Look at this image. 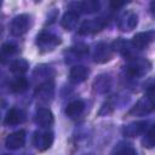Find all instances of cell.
Returning a JSON list of instances; mask_svg holds the SVG:
<instances>
[{
    "label": "cell",
    "mask_w": 155,
    "mask_h": 155,
    "mask_svg": "<svg viewBox=\"0 0 155 155\" xmlns=\"http://www.w3.org/2000/svg\"><path fill=\"white\" fill-rule=\"evenodd\" d=\"M28 80L23 76H17L15 79H12L10 82H8V87L12 92L15 93H21V92H24L27 88H28Z\"/></svg>",
    "instance_id": "ffe728a7"
},
{
    "label": "cell",
    "mask_w": 155,
    "mask_h": 155,
    "mask_svg": "<svg viewBox=\"0 0 155 155\" xmlns=\"http://www.w3.org/2000/svg\"><path fill=\"white\" fill-rule=\"evenodd\" d=\"M147 128V121H134L122 128V133L126 137H137L142 134Z\"/></svg>",
    "instance_id": "9a60e30c"
},
{
    "label": "cell",
    "mask_w": 155,
    "mask_h": 155,
    "mask_svg": "<svg viewBox=\"0 0 155 155\" xmlns=\"http://www.w3.org/2000/svg\"><path fill=\"white\" fill-rule=\"evenodd\" d=\"M109 85H110V80H109V76L107 75H99L96 80H94V90L98 91V92H105L108 88H109Z\"/></svg>",
    "instance_id": "603a6c76"
},
{
    "label": "cell",
    "mask_w": 155,
    "mask_h": 155,
    "mask_svg": "<svg viewBox=\"0 0 155 155\" xmlns=\"http://www.w3.org/2000/svg\"><path fill=\"white\" fill-rule=\"evenodd\" d=\"M35 96L40 101H48L53 96V85L51 82H45L40 85L35 92Z\"/></svg>",
    "instance_id": "d6986e66"
},
{
    "label": "cell",
    "mask_w": 155,
    "mask_h": 155,
    "mask_svg": "<svg viewBox=\"0 0 155 155\" xmlns=\"http://www.w3.org/2000/svg\"><path fill=\"white\" fill-rule=\"evenodd\" d=\"M107 22L103 18H92L85 21L80 28H79V34L82 35H88V34H94L97 31H101L105 27Z\"/></svg>",
    "instance_id": "277c9868"
},
{
    "label": "cell",
    "mask_w": 155,
    "mask_h": 155,
    "mask_svg": "<svg viewBox=\"0 0 155 155\" xmlns=\"http://www.w3.org/2000/svg\"><path fill=\"white\" fill-rule=\"evenodd\" d=\"M142 143H143V147H145V148H154L155 147V125L147 132Z\"/></svg>",
    "instance_id": "cb8c5ba5"
},
{
    "label": "cell",
    "mask_w": 155,
    "mask_h": 155,
    "mask_svg": "<svg viewBox=\"0 0 155 155\" xmlns=\"http://www.w3.org/2000/svg\"><path fill=\"white\" fill-rule=\"evenodd\" d=\"M54 121L53 114L50 109L47 108H39L36 114H35V122L40 127H50Z\"/></svg>",
    "instance_id": "5bb4252c"
},
{
    "label": "cell",
    "mask_w": 155,
    "mask_h": 155,
    "mask_svg": "<svg viewBox=\"0 0 155 155\" xmlns=\"http://www.w3.org/2000/svg\"><path fill=\"white\" fill-rule=\"evenodd\" d=\"M125 4H126L125 1H111V2H110V6H111L113 8H115V10H116V8L121 7V6H124Z\"/></svg>",
    "instance_id": "4316f807"
},
{
    "label": "cell",
    "mask_w": 155,
    "mask_h": 155,
    "mask_svg": "<svg viewBox=\"0 0 155 155\" xmlns=\"http://www.w3.org/2000/svg\"><path fill=\"white\" fill-rule=\"evenodd\" d=\"M113 47L109 44L101 42L96 46L94 53H93V61L96 63H105L111 59L113 57Z\"/></svg>",
    "instance_id": "ba28073f"
},
{
    "label": "cell",
    "mask_w": 155,
    "mask_h": 155,
    "mask_svg": "<svg viewBox=\"0 0 155 155\" xmlns=\"http://www.w3.org/2000/svg\"><path fill=\"white\" fill-rule=\"evenodd\" d=\"M150 10H151V13L155 16V1H153V2L150 4Z\"/></svg>",
    "instance_id": "83f0119b"
},
{
    "label": "cell",
    "mask_w": 155,
    "mask_h": 155,
    "mask_svg": "<svg viewBox=\"0 0 155 155\" xmlns=\"http://www.w3.org/2000/svg\"><path fill=\"white\" fill-rule=\"evenodd\" d=\"M61 38L51 34V33H41L36 38V46L39 47L40 51L42 52H48L53 51L59 44H61Z\"/></svg>",
    "instance_id": "7a4b0ae2"
},
{
    "label": "cell",
    "mask_w": 155,
    "mask_h": 155,
    "mask_svg": "<svg viewBox=\"0 0 155 155\" xmlns=\"http://www.w3.org/2000/svg\"><path fill=\"white\" fill-rule=\"evenodd\" d=\"M30 25H31V17L27 13H22V15L16 16L12 19V22L10 24V30H11L12 35L21 36L29 30Z\"/></svg>",
    "instance_id": "6da1fadb"
},
{
    "label": "cell",
    "mask_w": 155,
    "mask_h": 155,
    "mask_svg": "<svg viewBox=\"0 0 155 155\" xmlns=\"http://www.w3.org/2000/svg\"><path fill=\"white\" fill-rule=\"evenodd\" d=\"M153 41H155V30H147V31H140L137 33L131 42L137 50H144L147 48Z\"/></svg>",
    "instance_id": "5b68a950"
},
{
    "label": "cell",
    "mask_w": 155,
    "mask_h": 155,
    "mask_svg": "<svg viewBox=\"0 0 155 155\" xmlns=\"http://www.w3.org/2000/svg\"><path fill=\"white\" fill-rule=\"evenodd\" d=\"M24 143H25V132L22 130L10 133L5 139L6 148L11 149V150H17V149L22 148L24 145Z\"/></svg>",
    "instance_id": "30bf717a"
},
{
    "label": "cell",
    "mask_w": 155,
    "mask_h": 155,
    "mask_svg": "<svg viewBox=\"0 0 155 155\" xmlns=\"http://www.w3.org/2000/svg\"><path fill=\"white\" fill-rule=\"evenodd\" d=\"M17 51V46L15 44H11V42H6L1 46V57H2V61H5L7 57L15 54Z\"/></svg>",
    "instance_id": "d4e9b609"
},
{
    "label": "cell",
    "mask_w": 155,
    "mask_h": 155,
    "mask_svg": "<svg viewBox=\"0 0 155 155\" xmlns=\"http://www.w3.org/2000/svg\"><path fill=\"white\" fill-rule=\"evenodd\" d=\"M138 24V16L133 12V11H127L125 12L120 19H119V29H121L122 31H130L132 29H134Z\"/></svg>",
    "instance_id": "8fae6325"
},
{
    "label": "cell",
    "mask_w": 155,
    "mask_h": 155,
    "mask_svg": "<svg viewBox=\"0 0 155 155\" xmlns=\"http://www.w3.org/2000/svg\"><path fill=\"white\" fill-rule=\"evenodd\" d=\"M85 109V103L80 99H75L73 102H70L67 108H65V114L67 116H69L70 119H75L79 115H81V113Z\"/></svg>",
    "instance_id": "e0dca14e"
},
{
    "label": "cell",
    "mask_w": 155,
    "mask_h": 155,
    "mask_svg": "<svg viewBox=\"0 0 155 155\" xmlns=\"http://www.w3.org/2000/svg\"><path fill=\"white\" fill-rule=\"evenodd\" d=\"M127 73L131 76L140 78L151 69V63L145 58H133L127 65Z\"/></svg>",
    "instance_id": "3957f363"
},
{
    "label": "cell",
    "mask_w": 155,
    "mask_h": 155,
    "mask_svg": "<svg viewBox=\"0 0 155 155\" xmlns=\"http://www.w3.org/2000/svg\"><path fill=\"white\" fill-rule=\"evenodd\" d=\"M78 21H79V13L74 12V11H68L64 13L63 18H62V27L65 29V30H73L76 24H78Z\"/></svg>",
    "instance_id": "ac0fdd59"
},
{
    "label": "cell",
    "mask_w": 155,
    "mask_h": 155,
    "mask_svg": "<svg viewBox=\"0 0 155 155\" xmlns=\"http://www.w3.org/2000/svg\"><path fill=\"white\" fill-rule=\"evenodd\" d=\"M70 51L75 53V56H84L88 52V47L86 45H82V44H79L76 46H73L70 47Z\"/></svg>",
    "instance_id": "484cf974"
},
{
    "label": "cell",
    "mask_w": 155,
    "mask_h": 155,
    "mask_svg": "<svg viewBox=\"0 0 155 155\" xmlns=\"http://www.w3.org/2000/svg\"><path fill=\"white\" fill-rule=\"evenodd\" d=\"M154 109H155V98L145 94L142 99L138 101V103L132 108L130 113L136 114V115H144V114L153 111Z\"/></svg>",
    "instance_id": "52a82bcc"
},
{
    "label": "cell",
    "mask_w": 155,
    "mask_h": 155,
    "mask_svg": "<svg viewBox=\"0 0 155 155\" xmlns=\"http://www.w3.org/2000/svg\"><path fill=\"white\" fill-rule=\"evenodd\" d=\"M113 155H137V153L130 143L120 142L117 145H115L113 150Z\"/></svg>",
    "instance_id": "7402d4cb"
},
{
    "label": "cell",
    "mask_w": 155,
    "mask_h": 155,
    "mask_svg": "<svg viewBox=\"0 0 155 155\" xmlns=\"http://www.w3.org/2000/svg\"><path fill=\"white\" fill-rule=\"evenodd\" d=\"M111 47H113V51L121 53L126 58H132V59L136 58V57H133V54H134V50H137V48L132 45L131 41H126L124 39H116L113 42Z\"/></svg>",
    "instance_id": "9c48e42d"
},
{
    "label": "cell",
    "mask_w": 155,
    "mask_h": 155,
    "mask_svg": "<svg viewBox=\"0 0 155 155\" xmlns=\"http://www.w3.org/2000/svg\"><path fill=\"white\" fill-rule=\"evenodd\" d=\"M6 155H7V154H6Z\"/></svg>",
    "instance_id": "f1b7e54d"
},
{
    "label": "cell",
    "mask_w": 155,
    "mask_h": 155,
    "mask_svg": "<svg viewBox=\"0 0 155 155\" xmlns=\"http://www.w3.org/2000/svg\"><path fill=\"white\" fill-rule=\"evenodd\" d=\"M90 70L84 65H74L69 71V80L73 84H80L88 76Z\"/></svg>",
    "instance_id": "2e32d148"
},
{
    "label": "cell",
    "mask_w": 155,
    "mask_h": 155,
    "mask_svg": "<svg viewBox=\"0 0 155 155\" xmlns=\"http://www.w3.org/2000/svg\"><path fill=\"white\" fill-rule=\"evenodd\" d=\"M33 143L35 145V148L40 151H45L47 150L52 143H53V133L48 132V131H44V132H35L34 137H33Z\"/></svg>",
    "instance_id": "8992f818"
},
{
    "label": "cell",
    "mask_w": 155,
    "mask_h": 155,
    "mask_svg": "<svg viewBox=\"0 0 155 155\" xmlns=\"http://www.w3.org/2000/svg\"><path fill=\"white\" fill-rule=\"evenodd\" d=\"M24 120H25V113L22 109L11 108L4 119V124L7 126H16L18 124H22Z\"/></svg>",
    "instance_id": "4fadbf2b"
},
{
    "label": "cell",
    "mask_w": 155,
    "mask_h": 155,
    "mask_svg": "<svg viewBox=\"0 0 155 155\" xmlns=\"http://www.w3.org/2000/svg\"><path fill=\"white\" fill-rule=\"evenodd\" d=\"M70 11H74L76 13L84 12V13H93L99 10V2L93 0L81 1V2H71L69 5Z\"/></svg>",
    "instance_id": "7c38bea8"
},
{
    "label": "cell",
    "mask_w": 155,
    "mask_h": 155,
    "mask_svg": "<svg viewBox=\"0 0 155 155\" xmlns=\"http://www.w3.org/2000/svg\"><path fill=\"white\" fill-rule=\"evenodd\" d=\"M28 68H29L28 62L25 59H23V58H18V59L13 61L10 64V68L8 69H10L11 73H13L16 75H22V74H24L28 70Z\"/></svg>",
    "instance_id": "44dd1931"
}]
</instances>
